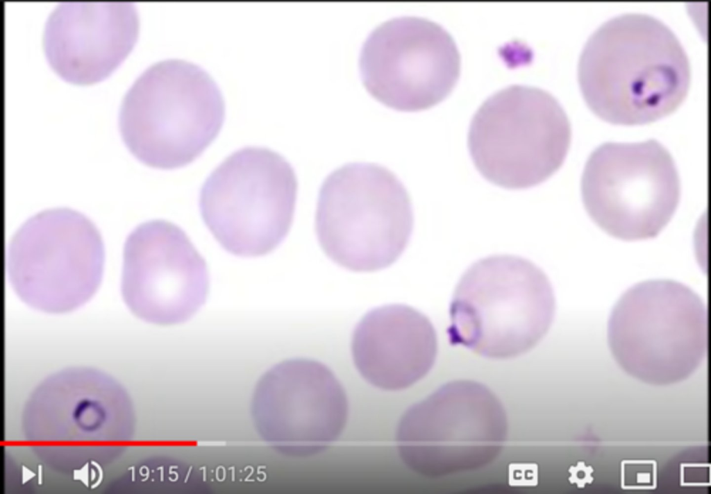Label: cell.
Wrapping results in <instances>:
<instances>
[{
  "instance_id": "cell-1",
  "label": "cell",
  "mask_w": 711,
  "mask_h": 494,
  "mask_svg": "<svg viewBox=\"0 0 711 494\" xmlns=\"http://www.w3.org/2000/svg\"><path fill=\"white\" fill-rule=\"evenodd\" d=\"M578 81L591 110L616 125L653 122L673 112L690 82L688 57L660 20L629 13L612 18L589 37Z\"/></svg>"
},
{
  "instance_id": "cell-2",
  "label": "cell",
  "mask_w": 711,
  "mask_h": 494,
  "mask_svg": "<svg viewBox=\"0 0 711 494\" xmlns=\"http://www.w3.org/2000/svg\"><path fill=\"white\" fill-rule=\"evenodd\" d=\"M224 117L223 96L210 75L192 62L168 59L135 80L118 123L125 145L139 161L172 170L199 157L217 137Z\"/></svg>"
},
{
  "instance_id": "cell-3",
  "label": "cell",
  "mask_w": 711,
  "mask_h": 494,
  "mask_svg": "<svg viewBox=\"0 0 711 494\" xmlns=\"http://www.w3.org/2000/svg\"><path fill=\"white\" fill-rule=\"evenodd\" d=\"M555 300L544 272L517 255H495L472 264L450 305L449 342L492 359L534 348L553 322Z\"/></svg>"
},
{
  "instance_id": "cell-4",
  "label": "cell",
  "mask_w": 711,
  "mask_h": 494,
  "mask_svg": "<svg viewBox=\"0 0 711 494\" xmlns=\"http://www.w3.org/2000/svg\"><path fill=\"white\" fill-rule=\"evenodd\" d=\"M315 225L330 259L352 271L371 272L402 255L412 233L414 212L395 173L378 164L352 162L324 180Z\"/></svg>"
},
{
  "instance_id": "cell-5",
  "label": "cell",
  "mask_w": 711,
  "mask_h": 494,
  "mask_svg": "<svg viewBox=\"0 0 711 494\" xmlns=\"http://www.w3.org/2000/svg\"><path fill=\"white\" fill-rule=\"evenodd\" d=\"M571 137L568 117L551 94L512 85L490 96L476 110L467 146L485 180L504 189H524L559 170Z\"/></svg>"
},
{
  "instance_id": "cell-6",
  "label": "cell",
  "mask_w": 711,
  "mask_h": 494,
  "mask_svg": "<svg viewBox=\"0 0 711 494\" xmlns=\"http://www.w3.org/2000/svg\"><path fill=\"white\" fill-rule=\"evenodd\" d=\"M298 193L294 169L267 148H240L208 176L199 193L201 218L229 253L265 255L286 238Z\"/></svg>"
},
{
  "instance_id": "cell-7",
  "label": "cell",
  "mask_w": 711,
  "mask_h": 494,
  "mask_svg": "<svg viewBox=\"0 0 711 494\" xmlns=\"http://www.w3.org/2000/svg\"><path fill=\"white\" fill-rule=\"evenodd\" d=\"M508 434L505 411L485 385L457 380L411 406L396 429L403 463L428 477L482 468L500 454Z\"/></svg>"
},
{
  "instance_id": "cell-8",
  "label": "cell",
  "mask_w": 711,
  "mask_h": 494,
  "mask_svg": "<svg viewBox=\"0 0 711 494\" xmlns=\"http://www.w3.org/2000/svg\"><path fill=\"white\" fill-rule=\"evenodd\" d=\"M104 248L85 216L68 208L43 211L28 219L9 244L7 270L18 297L51 314L86 303L101 284Z\"/></svg>"
},
{
  "instance_id": "cell-9",
  "label": "cell",
  "mask_w": 711,
  "mask_h": 494,
  "mask_svg": "<svg viewBox=\"0 0 711 494\" xmlns=\"http://www.w3.org/2000/svg\"><path fill=\"white\" fill-rule=\"evenodd\" d=\"M706 307L687 285L671 280L635 284L618 300L608 323V339L630 373L671 379L699 364L707 341Z\"/></svg>"
},
{
  "instance_id": "cell-10",
  "label": "cell",
  "mask_w": 711,
  "mask_h": 494,
  "mask_svg": "<svg viewBox=\"0 0 711 494\" xmlns=\"http://www.w3.org/2000/svg\"><path fill=\"white\" fill-rule=\"evenodd\" d=\"M585 209L603 231L625 241L655 237L680 200L675 162L655 139L608 142L587 160L581 180Z\"/></svg>"
},
{
  "instance_id": "cell-11",
  "label": "cell",
  "mask_w": 711,
  "mask_h": 494,
  "mask_svg": "<svg viewBox=\"0 0 711 494\" xmlns=\"http://www.w3.org/2000/svg\"><path fill=\"white\" fill-rule=\"evenodd\" d=\"M359 70L368 92L384 105L418 111L443 100L457 83L460 56L451 34L416 16L376 26L364 42Z\"/></svg>"
},
{
  "instance_id": "cell-12",
  "label": "cell",
  "mask_w": 711,
  "mask_h": 494,
  "mask_svg": "<svg viewBox=\"0 0 711 494\" xmlns=\"http://www.w3.org/2000/svg\"><path fill=\"white\" fill-rule=\"evenodd\" d=\"M123 256L122 294L142 321L184 323L206 303L207 263L177 225L162 219L141 223L128 236Z\"/></svg>"
},
{
  "instance_id": "cell-13",
  "label": "cell",
  "mask_w": 711,
  "mask_h": 494,
  "mask_svg": "<svg viewBox=\"0 0 711 494\" xmlns=\"http://www.w3.org/2000/svg\"><path fill=\"white\" fill-rule=\"evenodd\" d=\"M260 384L270 391V434L283 452L296 457L320 453L337 439L348 416L344 389L332 370L304 358L283 361Z\"/></svg>"
},
{
  "instance_id": "cell-14",
  "label": "cell",
  "mask_w": 711,
  "mask_h": 494,
  "mask_svg": "<svg viewBox=\"0 0 711 494\" xmlns=\"http://www.w3.org/2000/svg\"><path fill=\"white\" fill-rule=\"evenodd\" d=\"M138 31L131 2H61L45 22L43 49L49 66L64 80L92 84L122 62Z\"/></svg>"
},
{
  "instance_id": "cell-15",
  "label": "cell",
  "mask_w": 711,
  "mask_h": 494,
  "mask_svg": "<svg viewBox=\"0 0 711 494\" xmlns=\"http://www.w3.org/2000/svg\"><path fill=\"white\" fill-rule=\"evenodd\" d=\"M351 352L361 376L381 389L408 388L426 376L437 352L429 318L406 305L392 304L367 312L353 332Z\"/></svg>"
}]
</instances>
